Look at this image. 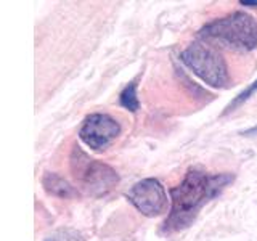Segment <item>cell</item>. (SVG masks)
I'll use <instances>...</instances> for the list:
<instances>
[{
  "mask_svg": "<svg viewBox=\"0 0 257 241\" xmlns=\"http://www.w3.org/2000/svg\"><path fill=\"white\" fill-rule=\"evenodd\" d=\"M233 180L235 175L230 172L209 174L198 167L188 169L180 185L171 190V211L161 231L175 233L188 228L201 209L219 196Z\"/></svg>",
  "mask_w": 257,
  "mask_h": 241,
  "instance_id": "cell-1",
  "label": "cell"
},
{
  "mask_svg": "<svg viewBox=\"0 0 257 241\" xmlns=\"http://www.w3.org/2000/svg\"><path fill=\"white\" fill-rule=\"evenodd\" d=\"M198 37L209 45H220L233 52H252L257 48V20L244 12H235L204 24Z\"/></svg>",
  "mask_w": 257,
  "mask_h": 241,
  "instance_id": "cell-2",
  "label": "cell"
},
{
  "mask_svg": "<svg viewBox=\"0 0 257 241\" xmlns=\"http://www.w3.org/2000/svg\"><path fill=\"white\" fill-rule=\"evenodd\" d=\"M71 174L76 185L82 193L92 198H101L116 188L119 183V174L111 166L90 158L87 153L74 145L69 156Z\"/></svg>",
  "mask_w": 257,
  "mask_h": 241,
  "instance_id": "cell-3",
  "label": "cell"
},
{
  "mask_svg": "<svg viewBox=\"0 0 257 241\" xmlns=\"http://www.w3.org/2000/svg\"><path fill=\"white\" fill-rule=\"evenodd\" d=\"M180 61L204 84L214 88L227 87L230 80L228 66L219 50H215L212 45L196 40L180 53Z\"/></svg>",
  "mask_w": 257,
  "mask_h": 241,
  "instance_id": "cell-4",
  "label": "cell"
},
{
  "mask_svg": "<svg viewBox=\"0 0 257 241\" xmlns=\"http://www.w3.org/2000/svg\"><path fill=\"white\" fill-rule=\"evenodd\" d=\"M125 198L137 211L147 217L161 215L169 204L164 185L158 179H143L137 182L125 193Z\"/></svg>",
  "mask_w": 257,
  "mask_h": 241,
  "instance_id": "cell-5",
  "label": "cell"
},
{
  "mask_svg": "<svg viewBox=\"0 0 257 241\" xmlns=\"http://www.w3.org/2000/svg\"><path fill=\"white\" fill-rule=\"evenodd\" d=\"M120 135V124L104 112L88 114L79 129V139L93 151H104Z\"/></svg>",
  "mask_w": 257,
  "mask_h": 241,
  "instance_id": "cell-6",
  "label": "cell"
},
{
  "mask_svg": "<svg viewBox=\"0 0 257 241\" xmlns=\"http://www.w3.org/2000/svg\"><path fill=\"white\" fill-rule=\"evenodd\" d=\"M42 187L48 195H52L55 198H61V199H71L79 195L77 188L72 187L64 177L55 172H44Z\"/></svg>",
  "mask_w": 257,
  "mask_h": 241,
  "instance_id": "cell-7",
  "label": "cell"
},
{
  "mask_svg": "<svg viewBox=\"0 0 257 241\" xmlns=\"http://www.w3.org/2000/svg\"><path fill=\"white\" fill-rule=\"evenodd\" d=\"M119 103L120 106L128 109L131 112H137L140 108V101H139V96H137V84L135 82H131L127 84L122 92L119 95Z\"/></svg>",
  "mask_w": 257,
  "mask_h": 241,
  "instance_id": "cell-8",
  "label": "cell"
},
{
  "mask_svg": "<svg viewBox=\"0 0 257 241\" xmlns=\"http://www.w3.org/2000/svg\"><path fill=\"white\" fill-rule=\"evenodd\" d=\"M257 92V79L254 80V82L251 84V85H247L243 92H239L235 98H233L227 106H225V111H223V114H228V112H231V111H235L238 106H241L243 103H246L251 96L254 95Z\"/></svg>",
  "mask_w": 257,
  "mask_h": 241,
  "instance_id": "cell-9",
  "label": "cell"
},
{
  "mask_svg": "<svg viewBox=\"0 0 257 241\" xmlns=\"http://www.w3.org/2000/svg\"><path fill=\"white\" fill-rule=\"evenodd\" d=\"M44 241H84L82 233L77 231L76 228L64 227L55 230L52 235H48Z\"/></svg>",
  "mask_w": 257,
  "mask_h": 241,
  "instance_id": "cell-10",
  "label": "cell"
},
{
  "mask_svg": "<svg viewBox=\"0 0 257 241\" xmlns=\"http://www.w3.org/2000/svg\"><path fill=\"white\" fill-rule=\"evenodd\" d=\"M239 134H241V135H244V137H257V126L249 127V129H246V131L239 132Z\"/></svg>",
  "mask_w": 257,
  "mask_h": 241,
  "instance_id": "cell-11",
  "label": "cell"
},
{
  "mask_svg": "<svg viewBox=\"0 0 257 241\" xmlns=\"http://www.w3.org/2000/svg\"><path fill=\"white\" fill-rule=\"evenodd\" d=\"M239 5L255 8V7H257V0H239Z\"/></svg>",
  "mask_w": 257,
  "mask_h": 241,
  "instance_id": "cell-12",
  "label": "cell"
}]
</instances>
